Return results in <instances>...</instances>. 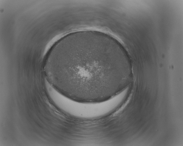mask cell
Returning <instances> with one entry per match:
<instances>
[{"instance_id":"1","label":"cell","mask_w":183,"mask_h":146,"mask_svg":"<svg viewBox=\"0 0 183 146\" xmlns=\"http://www.w3.org/2000/svg\"><path fill=\"white\" fill-rule=\"evenodd\" d=\"M67 38L53 47L44 66L47 81L57 92L74 101L93 103L127 88L132 68L116 40L96 33Z\"/></svg>"}]
</instances>
